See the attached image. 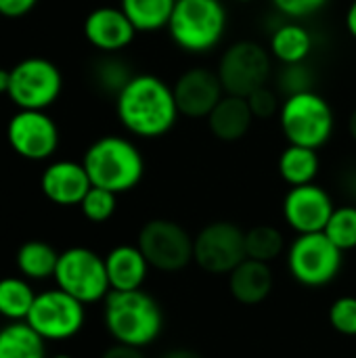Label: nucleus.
<instances>
[{"instance_id":"obj_39","label":"nucleus","mask_w":356,"mask_h":358,"mask_svg":"<svg viewBox=\"0 0 356 358\" xmlns=\"http://www.w3.org/2000/svg\"><path fill=\"white\" fill-rule=\"evenodd\" d=\"M10 86V69L0 67V94H6Z\"/></svg>"},{"instance_id":"obj_17","label":"nucleus","mask_w":356,"mask_h":358,"mask_svg":"<svg viewBox=\"0 0 356 358\" xmlns=\"http://www.w3.org/2000/svg\"><path fill=\"white\" fill-rule=\"evenodd\" d=\"M136 27L120 6H99L84 19V38L101 52H118L132 44Z\"/></svg>"},{"instance_id":"obj_20","label":"nucleus","mask_w":356,"mask_h":358,"mask_svg":"<svg viewBox=\"0 0 356 358\" xmlns=\"http://www.w3.org/2000/svg\"><path fill=\"white\" fill-rule=\"evenodd\" d=\"M206 120H208L210 132L218 141L235 143L250 132L254 113H252L245 96L225 94Z\"/></svg>"},{"instance_id":"obj_9","label":"nucleus","mask_w":356,"mask_h":358,"mask_svg":"<svg viewBox=\"0 0 356 358\" xmlns=\"http://www.w3.org/2000/svg\"><path fill=\"white\" fill-rule=\"evenodd\" d=\"M138 250L149 266L162 273H178L193 262L191 233L168 218H153L138 231Z\"/></svg>"},{"instance_id":"obj_4","label":"nucleus","mask_w":356,"mask_h":358,"mask_svg":"<svg viewBox=\"0 0 356 358\" xmlns=\"http://www.w3.org/2000/svg\"><path fill=\"white\" fill-rule=\"evenodd\" d=\"M168 31L180 50L189 55H206L225 38V4L220 0H176Z\"/></svg>"},{"instance_id":"obj_15","label":"nucleus","mask_w":356,"mask_h":358,"mask_svg":"<svg viewBox=\"0 0 356 358\" xmlns=\"http://www.w3.org/2000/svg\"><path fill=\"white\" fill-rule=\"evenodd\" d=\"M172 90L180 115H187L191 120L208 117L218 101L227 94L218 73L206 67L187 69L172 84Z\"/></svg>"},{"instance_id":"obj_6","label":"nucleus","mask_w":356,"mask_h":358,"mask_svg":"<svg viewBox=\"0 0 356 358\" xmlns=\"http://www.w3.org/2000/svg\"><path fill=\"white\" fill-rule=\"evenodd\" d=\"M344 264V252L325 233L298 235L287 248V268L296 283L304 287H325L334 283Z\"/></svg>"},{"instance_id":"obj_40","label":"nucleus","mask_w":356,"mask_h":358,"mask_svg":"<svg viewBox=\"0 0 356 358\" xmlns=\"http://www.w3.org/2000/svg\"><path fill=\"white\" fill-rule=\"evenodd\" d=\"M348 132H350V136L356 141V109L350 113V117H348Z\"/></svg>"},{"instance_id":"obj_32","label":"nucleus","mask_w":356,"mask_h":358,"mask_svg":"<svg viewBox=\"0 0 356 358\" xmlns=\"http://www.w3.org/2000/svg\"><path fill=\"white\" fill-rule=\"evenodd\" d=\"M248 99V105L254 113V120H266L271 115H279V109H281V103L277 99V94L269 88V86H262L258 90H254Z\"/></svg>"},{"instance_id":"obj_7","label":"nucleus","mask_w":356,"mask_h":358,"mask_svg":"<svg viewBox=\"0 0 356 358\" xmlns=\"http://www.w3.org/2000/svg\"><path fill=\"white\" fill-rule=\"evenodd\" d=\"M52 281L59 289L80 300L84 306L103 302L111 292L105 258L80 245L59 254Z\"/></svg>"},{"instance_id":"obj_36","label":"nucleus","mask_w":356,"mask_h":358,"mask_svg":"<svg viewBox=\"0 0 356 358\" xmlns=\"http://www.w3.org/2000/svg\"><path fill=\"white\" fill-rule=\"evenodd\" d=\"M101 358H147L141 348H132V346H124V344H113L109 346Z\"/></svg>"},{"instance_id":"obj_43","label":"nucleus","mask_w":356,"mask_h":358,"mask_svg":"<svg viewBox=\"0 0 356 358\" xmlns=\"http://www.w3.org/2000/svg\"><path fill=\"white\" fill-rule=\"evenodd\" d=\"M355 358H356V357H355Z\"/></svg>"},{"instance_id":"obj_21","label":"nucleus","mask_w":356,"mask_h":358,"mask_svg":"<svg viewBox=\"0 0 356 358\" xmlns=\"http://www.w3.org/2000/svg\"><path fill=\"white\" fill-rule=\"evenodd\" d=\"M271 55L283 65H298L313 52V36L298 21H285L271 34Z\"/></svg>"},{"instance_id":"obj_35","label":"nucleus","mask_w":356,"mask_h":358,"mask_svg":"<svg viewBox=\"0 0 356 358\" xmlns=\"http://www.w3.org/2000/svg\"><path fill=\"white\" fill-rule=\"evenodd\" d=\"M38 0H0V15L6 19H19L25 17Z\"/></svg>"},{"instance_id":"obj_33","label":"nucleus","mask_w":356,"mask_h":358,"mask_svg":"<svg viewBox=\"0 0 356 358\" xmlns=\"http://www.w3.org/2000/svg\"><path fill=\"white\" fill-rule=\"evenodd\" d=\"M329 0H273L275 8L290 19H304L319 13Z\"/></svg>"},{"instance_id":"obj_29","label":"nucleus","mask_w":356,"mask_h":358,"mask_svg":"<svg viewBox=\"0 0 356 358\" xmlns=\"http://www.w3.org/2000/svg\"><path fill=\"white\" fill-rule=\"evenodd\" d=\"M115 208H118V195L101 187H90V191L84 195L80 203L84 218L94 224L107 222L115 214Z\"/></svg>"},{"instance_id":"obj_10","label":"nucleus","mask_w":356,"mask_h":358,"mask_svg":"<svg viewBox=\"0 0 356 358\" xmlns=\"http://www.w3.org/2000/svg\"><path fill=\"white\" fill-rule=\"evenodd\" d=\"M86 323L84 304L59 287L36 294L27 315V325L46 342H65L76 338Z\"/></svg>"},{"instance_id":"obj_26","label":"nucleus","mask_w":356,"mask_h":358,"mask_svg":"<svg viewBox=\"0 0 356 358\" xmlns=\"http://www.w3.org/2000/svg\"><path fill=\"white\" fill-rule=\"evenodd\" d=\"M176 0H120V8L136 31H157L168 27Z\"/></svg>"},{"instance_id":"obj_22","label":"nucleus","mask_w":356,"mask_h":358,"mask_svg":"<svg viewBox=\"0 0 356 358\" xmlns=\"http://www.w3.org/2000/svg\"><path fill=\"white\" fill-rule=\"evenodd\" d=\"M57 262H59V252L50 243L40 241V239L21 243V248L17 250V256H15L17 271L27 281L52 279L55 271H57Z\"/></svg>"},{"instance_id":"obj_19","label":"nucleus","mask_w":356,"mask_h":358,"mask_svg":"<svg viewBox=\"0 0 356 358\" xmlns=\"http://www.w3.org/2000/svg\"><path fill=\"white\" fill-rule=\"evenodd\" d=\"M229 294L245 306H256L264 302L275 285V275L271 264L245 258L229 275Z\"/></svg>"},{"instance_id":"obj_13","label":"nucleus","mask_w":356,"mask_h":358,"mask_svg":"<svg viewBox=\"0 0 356 358\" xmlns=\"http://www.w3.org/2000/svg\"><path fill=\"white\" fill-rule=\"evenodd\" d=\"M10 149L29 162H44L59 147V128L46 111L19 109L6 124Z\"/></svg>"},{"instance_id":"obj_1","label":"nucleus","mask_w":356,"mask_h":358,"mask_svg":"<svg viewBox=\"0 0 356 358\" xmlns=\"http://www.w3.org/2000/svg\"><path fill=\"white\" fill-rule=\"evenodd\" d=\"M115 113L120 124L138 138H159L168 134L180 115L172 86L153 73L130 78L115 94Z\"/></svg>"},{"instance_id":"obj_2","label":"nucleus","mask_w":356,"mask_h":358,"mask_svg":"<svg viewBox=\"0 0 356 358\" xmlns=\"http://www.w3.org/2000/svg\"><path fill=\"white\" fill-rule=\"evenodd\" d=\"M103 323L115 344L145 350L164 329V313L145 289L109 292L103 300Z\"/></svg>"},{"instance_id":"obj_5","label":"nucleus","mask_w":356,"mask_h":358,"mask_svg":"<svg viewBox=\"0 0 356 358\" xmlns=\"http://www.w3.org/2000/svg\"><path fill=\"white\" fill-rule=\"evenodd\" d=\"M279 124L290 145L321 149L334 134V109L315 90L287 94L279 109Z\"/></svg>"},{"instance_id":"obj_27","label":"nucleus","mask_w":356,"mask_h":358,"mask_svg":"<svg viewBox=\"0 0 356 358\" xmlns=\"http://www.w3.org/2000/svg\"><path fill=\"white\" fill-rule=\"evenodd\" d=\"M285 250V237L277 227L258 224L245 231V256L271 264Z\"/></svg>"},{"instance_id":"obj_18","label":"nucleus","mask_w":356,"mask_h":358,"mask_svg":"<svg viewBox=\"0 0 356 358\" xmlns=\"http://www.w3.org/2000/svg\"><path fill=\"white\" fill-rule=\"evenodd\" d=\"M105 268L111 292H132L143 289L151 266L138 245L122 243L109 250V254L105 256Z\"/></svg>"},{"instance_id":"obj_42","label":"nucleus","mask_w":356,"mask_h":358,"mask_svg":"<svg viewBox=\"0 0 356 358\" xmlns=\"http://www.w3.org/2000/svg\"><path fill=\"white\" fill-rule=\"evenodd\" d=\"M235 2H243L245 4V2H254V0H235Z\"/></svg>"},{"instance_id":"obj_28","label":"nucleus","mask_w":356,"mask_h":358,"mask_svg":"<svg viewBox=\"0 0 356 358\" xmlns=\"http://www.w3.org/2000/svg\"><path fill=\"white\" fill-rule=\"evenodd\" d=\"M323 233L342 252L356 250V206L336 208Z\"/></svg>"},{"instance_id":"obj_24","label":"nucleus","mask_w":356,"mask_h":358,"mask_svg":"<svg viewBox=\"0 0 356 358\" xmlns=\"http://www.w3.org/2000/svg\"><path fill=\"white\" fill-rule=\"evenodd\" d=\"M0 358H48L46 340L40 338L27 321H15L0 327Z\"/></svg>"},{"instance_id":"obj_37","label":"nucleus","mask_w":356,"mask_h":358,"mask_svg":"<svg viewBox=\"0 0 356 358\" xmlns=\"http://www.w3.org/2000/svg\"><path fill=\"white\" fill-rule=\"evenodd\" d=\"M157 358H204L199 352L195 350H187V348H172V350H166L164 355H159Z\"/></svg>"},{"instance_id":"obj_3","label":"nucleus","mask_w":356,"mask_h":358,"mask_svg":"<svg viewBox=\"0 0 356 358\" xmlns=\"http://www.w3.org/2000/svg\"><path fill=\"white\" fill-rule=\"evenodd\" d=\"M82 164L92 187L107 189L115 195L138 187L145 174V159L138 147L130 138L118 134L97 138L86 149Z\"/></svg>"},{"instance_id":"obj_14","label":"nucleus","mask_w":356,"mask_h":358,"mask_svg":"<svg viewBox=\"0 0 356 358\" xmlns=\"http://www.w3.org/2000/svg\"><path fill=\"white\" fill-rule=\"evenodd\" d=\"M283 220L287 227L298 233H323L336 206L332 195L311 182V185H300V187H290V191L283 197Z\"/></svg>"},{"instance_id":"obj_16","label":"nucleus","mask_w":356,"mask_h":358,"mask_svg":"<svg viewBox=\"0 0 356 358\" xmlns=\"http://www.w3.org/2000/svg\"><path fill=\"white\" fill-rule=\"evenodd\" d=\"M92 182L82 162L59 159L44 168L40 176V189L44 197L61 208L80 206L84 195L90 191Z\"/></svg>"},{"instance_id":"obj_12","label":"nucleus","mask_w":356,"mask_h":358,"mask_svg":"<svg viewBox=\"0 0 356 358\" xmlns=\"http://www.w3.org/2000/svg\"><path fill=\"white\" fill-rule=\"evenodd\" d=\"M245 258V231L235 222H210L193 237V262L208 275H229Z\"/></svg>"},{"instance_id":"obj_38","label":"nucleus","mask_w":356,"mask_h":358,"mask_svg":"<svg viewBox=\"0 0 356 358\" xmlns=\"http://www.w3.org/2000/svg\"><path fill=\"white\" fill-rule=\"evenodd\" d=\"M344 23H346L348 34L356 40V0L350 2V6H348V10H346V17H344Z\"/></svg>"},{"instance_id":"obj_8","label":"nucleus","mask_w":356,"mask_h":358,"mask_svg":"<svg viewBox=\"0 0 356 358\" xmlns=\"http://www.w3.org/2000/svg\"><path fill=\"white\" fill-rule=\"evenodd\" d=\"M61 69L44 57H27L10 67L8 99L17 109L46 111L61 96Z\"/></svg>"},{"instance_id":"obj_34","label":"nucleus","mask_w":356,"mask_h":358,"mask_svg":"<svg viewBox=\"0 0 356 358\" xmlns=\"http://www.w3.org/2000/svg\"><path fill=\"white\" fill-rule=\"evenodd\" d=\"M281 86L290 94L302 92V90H311V73L304 67V63L285 65L283 67V73H281Z\"/></svg>"},{"instance_id":"obj_41","label":"nucleus","mask_w":356,"mask_h":358,"mask_svg":"<svg viewBox=\"0 0 356 358\" xmlns=\"http://www.w3.org/2000/svg\"><path fill=\"white\" fill-rule=\"evenodd\" d=\"M50 358H73V357H69V355H55V357H50Z\"/></svg>"},{"instance_id":"obj_25","label":"nucleus","mask_w":356,"mask_h":358,"mask_svg":"<svg viewBox=\"0 0 356 358\" xmlns=\"http://www.w3.org/2000/svg\"><path fill=\"white\" fill-rule=\"evenodd\" d=\"M36 292L25 277H2L0 279V317L8 323L27 321L34 306Z\"/></svg>"},{"instance_id":"obj_31","label":"nucleus","mask_w":356,"mask_h":358,"mask_svg":"<svg viewBox=\"0 0 356 358\" xmlns=\"http://www.w3.org/2000/svg\"><path fill=\"white\" fill-rule=\"evenodd\" d=\"M94 78L99 82L101 88H105L107 92H120L132 78L128 65L120 59H103L97 69H94Z\"/></svg>"},{"instance_id":"obj_30","label":"nucleus","mask_w":356,"mask_h":358,"mask_svg":"<svg viewBox=\"0 0 356 358\" xmlns=\"http://www.w3.org/2000/svg\"><path fill=\"white\" fill-rule=\"evenodd\" d=\"M329 325L336 334L356 338V296H342L332 302L327 313Z\"/></svg>"},{"instance_id":"obj_11","label":"nucleus","mask_w":356,"mask_h":358,"mask_svg":"<svg viewBox=\"0 0 356 358\" xmlns=\"http://www.w3.org/2000/svg\"><path fill=\"white\" fill-rule=\"evenodd\" d=\"M216 73L227 94L250 96L254 90L269 84L271 50L250 40L235 42L222 52Z\"/></svg>"},{"instance_id":"obj_23","label":"nucleus","mask_w":356,"mask_h":358,"mask_svg":"<svg viewBox=\"0 0 356 358\" xmlns=\"http://www.w3.org/2000/svg\"><path fill=\"white\" fill-rule=\"evenodd\" d=\"M277 170H279L281 180L287 182L290 187L311 185V182H315V178L321 170V159H319L317 149L287 145L283 149V153L279 155Z\"/></svg>"}]
</instances>
